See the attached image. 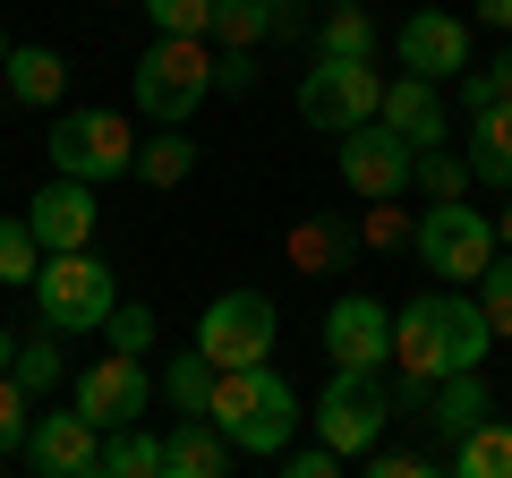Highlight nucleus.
I'll list each match as a JSON object with an SVG mask.
<instances>
[{"label":"nucleus","mask_w":512,"mask_h":478,"mask_svg":"<svg viewBox=\"0 0 512 478\" xmlns=\"http://www.w3.org/2000/svg\"><path fill=\"white\" fill-rule=\"evenodd\" d=\"M103 478H163V436H146V427L128 419L103 436V461H94Z\"/></svg>","instance_id":"5701e85b"},{"label":"nucleus","mask_w":512,"mask_h":478,"mask_svg":"<svg viewBox=\"0 0 512 478\" xmlns=\"http://www.w3.org/2000/svg\"><path fill=\"white\" fill-rule=\"evenodd\" d=\"M316 52H333V60H376V18H367L359 0L325 9V26H316Z\"/></svg>","instance_id":"b1692460"},{"label":"nucleus","mask_w":512,"mask_h":478,"mask_svg":"<svg viewBox=\"0 0 512 478\" xmlns=\"http://www.w3.org/2000/svg\"><path fill=\"white\" fill-rule=\"evenodd\" d=\"M478 18H487V26H504V35H512V0H478Z\"/></svg>","instance_id":"ea45409f"},{"label":"nucleus","mask_w":512,"mask_h":478,"mask_svg":"<svg viewBox=\"0 0 512 478\" xmlns=\"http://www.w3.org/2000/svg\"><path fill=\"white\" fill-rule=\"evenodd\" d=\"M376 103H384L376 60H333V52H316V69L299 77V120H308V129H325V137L376 120Z\"/></svg>","instance_id":"423d86ee"},{"label":"nucleus","mask_w":512,"mask_h":478,"mask_svg":"<svg viewBox=\"0 0 512 478\" xmlns=\"http://www.w3.org/2000/svg\"><path fill=\"white\" fill-rule=\"evenodd\" d=\"M410 163H419V146H410L393 120H359V129H342V146H333V171H342L350 197H402L410 188Z\"/></svg>","instance_id":"6e6552de"},{"label":"nucleus","mask_w":512,"mask_h":478,"mask_svg":"<svg viewBox=\"0 0 512 478\" xmlns=\"http://www.w3.org/2000/svg\"><path fill=\"white\" fill-rule=\"evenodd\" d=\"M26 419H35V393L0 368V444H26Z\"/></svg>","instance_id":"72a5a7b5"},{"label":"nucleus","mask_w":512,"mask_h":478,"mask_svg":"<svg viewBox=\"0 0 512 478\" xmlns=\"http://www.w3.org/2000/svg\"><path fill=\"white\" fill-rule=\"evenodd\" d=\"M0 77H9V103H26V111H52L60 103V86H69V60L52 52V43H9V60H0Z\"/></svg>","instance_id":"a211bd4d"},{"label":"nucleus","mask_w":512,"mask_h":478,"mask_svg":"<svg viewBox=\"0 0 512 478\" xmlns=\"http://www.w3.org/2000/svg\"><path fill=\"white\" fill-rule=\"evenodd\" d=\"M282 470H291V478H333V470H342V453H333V444L325 436H316V444H282Z\"/></svg>","instance_id":"f704fd0d"},{"label":"nucleus","mask_w":512,"mask_h":478,"mask_svg":"<svg viewBox=\"0 0 512 478\" xmlns=\"http://www.w3.org/2000/svg\"><path fill=\"white\" fill-rule=\"evenodd\" d=\"M26 222H35L43 257H52V248H94V180L52 171V180L35 188V205H26Z\"/></svg>","instance_id":"4468645a"},{"label":"nucleus","mask_w":512,"mask_h":478,"mask_svg":"<svg viewBox=\"0 0 512 478\" xmlns=\"http://www.w3.org/2000/svg\"><path fill=\"white\" fill-rule=\"evenodd\" d=\"M495 77H504V94H512V52H504V60H495Z\"/></svg>","instance_id":"79ce46f5"},{"label":"nucleus","mask_w":512,"mask_h":478,"mask_svg":"<svg viewBox=\"0 0 512 478\" xmlns=\"http://www.w3.org/2000/svg\"><path fill=\"white\" fill-rule=\"evenodd\" d=\"M0 461H9V444H0Z\"/></svg>","instance_id":"49530a36"},{"label":"nucleus","mask_w":512,"mask_h":478,"mask_svg":"<svg viewBox=\"0 0 512 478\" xmlns=\"http://www.w3.org/2000/svg\"><path fill=\"white\" fill-rule=\"evenodd\" d=\"M393 368L402 376H453V333H444V291H419L393 308Z\"/></svg>","instance_id":"ddd939ff"},{"label":"nucleus","mask_w":512,"mask_h":478,"mask_svg":"<svg viewBox=\"0 0 512 478\" xmlns=\"http://www.w3.org/2000/svg\"><path fill=\"white\" fill-rule=\"evenodd\" d=\"M376 120H393V129H402L410 146H444V137H453V120H444V94H436V77H419V69H402L393 86H384Z\"/></svg>","instance_id":"dca6fc26"},{"label":"nucleus","mask_w":512,"mask_h":478,"mask_svg":"<svg viewBox=\"0 0 512 478\" xmlns=\"http://www.w3.org/2000/svg\"><path fill=\"white\" fill-rule=\"evenodd\" d=\"M316 9H342V0H316Z\"/></svg>","instance_id":"c03bdc74"},{"label":"nucleus","mask_w":512,"mask_h":478,"mask_svg":"<svg viewBox=\"0 0 512 478\" xmlns=\"http://www.w3.org/2000/svg\"><path fill=\"white\" fill-rule=\"evenodd\" d=\"M470 291H478V308H487V325H495V333H512V248H495L487 274H478Z\"/></svg>","instance_id":"c756f323"},{"label":"nucleus","mask_w":512,"mask_h":478,"mask_svg":"<svg viewBox=\"0 0 512 478\" xmlns=\"http://www.w3.org/2000/svg\"><path fill=\"white\" fill-rule=\"evenodd\" d=\"M43 274V239H35V222L26 214H0V282H35Z\"/></svg>","instance_id":"a878e982"},{"label":"nucleus","mask_w":512,"mask_h":478,"mask_svg":"<svg viewBox=\"0 0 512 478\" xmlns=\"http://www.w3.org/2000/svg\"><path fill=\"white\" fill-rule=\"evenodd\" d=\"M137 180L146 188H180L188 171H197V146H188V129H154V137H137Z\"/></svg>","instance_id":"4be33fe9"},{"label":"nucleus","mask_w":512,"mask_h":478,"mask_svg":"<svg viewBox=\"0 0 512 478\" xmlns=\"http://www.w3.org/2000/svg\"><path fill=\"white\" fill-rule=\"evenodd\" d=\"M470 180L512 188V94H504V103H487V111L470 120Z\"/></svg>","instance_id":"aec40b11"},{"label":"nucleus","mask_w":512,"mask_h":478,"mask_svg":"<svg viewBox=\"0 0 512 478\" xmlns=\"http://www.w3.org/2000/svg\"><path fill=\"white\" fill-rule=\"evenodd\" d=\"M384 427H393V385H384V368H333L325 393H316V436L342 461H359V453H376Z\"/></svg>","instance_id":"39448f33"},{"label":"nucleus","mask_w":512,"mask_h":478,"mask_svg":"<svg viewBox=\"0 0 512 478\" xmlns=\"http://www.w3.org/2000/svg\"><path fill=\"white\" fill-rule=\"evenodd\" d=\"M274 333H282V308L265 291H222V299H205V316H197V350L214 368H256V359L274 350Z\"/></svg>","instance_id":"0eeeda50"},{"label":"nucleus","mask_w":512,"mask_h":478,"mask_svg":"<svg viewBox=\"0 0 512 478\" xmlns=\"http://www.w3.org/2000/svg\"><path fill=\"white\" fill-rule=\"evenodd\" d=\"M154 35H214V0H137Z\"/></svg>","instance_id":"7c9ffc66"},{"label":"nucleus","mask_w":512,"mask_h":478,"mask_svg":"<svg viewBox=\"0 0 512 478\" xmlns=\"http://www.w3.org/2000/svg\"><path fill=\"white\" fill-rule=\"evenodd\" d=\"M393 52H402V69H419V77H461L470 69V26H461L453 9H419V18H402Z\"/></svg>","instance_id":"2eb2a0df"},{"label":"nucleus","mask_w":512,"mask_h":478,"mask_svg":"<svg viewBox=\"0 0 512 478\" xmlns=\"http://www.w3.org/2000/svg\"><path fill=\"white\" fill-rule=\"evenodd\" d=\"M0 60H9V35H0Z\"/></svg>","instance_id":"a18cd8bd"},{"label":"nucleus","mask_w":512,"mask_h":478,"mask_svg":"<svg viewBox=\"0 0 512 478\" xmlns=\"http://www.w3.org/2000/svg\"><path fill=\"white\" fill-rule=\"evenodd\" d=\"M487 103H504V77H495V69H461V111L478 120Z\"/></svg>","instance_id":"4c0bfd02"},{"label":"nucleus","mask_w":512,"mask_h":478,"mask_svg":"<svg viewBox=\"0 0 512 478\" xmlns=\"http://www.w3.org/2000/svg\"><path fill=\"white\" fill-rule=\"evenodd\" d=\"M103 333H111V350H146V342H154V308H137V299H120V308L103 316Z\"/></svg>","instance_id":"473e14b6"},{"label":"nucleus","mask_w":512,"mask_h":478,"mask_svg":"<svg viewBox=\"0 0 512 478\" xmlns=\"http://www.w3.org/2000/svg\"><path fill=\"white\" fill-rule=\"evenodd\" d=\"M146 368H137V350H103V359H94L86 376H77V410H86L94 427H128V419H146Z\"/></svg>","instance_id":"9b49d317"},{"label":"nucleus","mask_w":512,"mask_h":478,"mask_svg":"<svg viewBox=\"0 0 512 478\" xmlns=\"http://www.w3.org/2000/svg\"><path fill=\"white\" fill-rule=\"evenodd\" d=\"M52 342H60V333L43 325L35 342H18V350H9V376H18L26 393H52V385H60V350H52Z\"/></svg>","instance_id":"cd10ccee"},{"label":"nucleus","mask_w":512,"mask_h":478,"mask_svg":"<svg viewBox=\"0 0 512 478\" xmlns=\"http://www.w3.org/2000/svg\"><path fill=\"white\" fill-rule=\"evenodd\" d=\"M26 470H43V478H94V461H103V427L86 419V410H52V419H26Z\"/></svg>","instance_id":"9d476101"},{"label":"nucleus","mask_w":512,"mask_h":478,"mask_svg":"<svg viewBox=\"0 0 512 478\" xmlns=\"http://www.w3.org/2000/svg\"><path fill=\"white\" fill-rule=\"evenodd\" d=\"M325 350H333V368H393V316L367 291H342L325 308Z\"/></svg>","instance_id":"f8f14e48"},{"label":"nucleus","mask_w":512,"mask_h":478,"mask_svg":"<svg viewBox=\"0 0 512 478\" xmlns=\"http://www.w3.org/2000/svg\"><path fill=\"white\" fill-rule=\"evenodd\" d=\"M231 461L239 453H231V436H222L214 419H180L163 436V478H222Z\"/></svg>","instance_id":"f3484780"},{"label":"nucleus","mask_w":512,"mask_h":478,"mask_svg":"<svg viewBox=\"0 0 512 478\" xmlns=\"http://www.w3.org/2000/svg\"><path fill=\"white\" fill-rule=\"evenodd\" d=\"M256 86V43H222L214 60V94H248Z\"/></svg>","instance_id":"c9c22d12"},{"label":"nucleus","mask_w":512,"mask_h":478,"mask_svg":"<svg viewBox=\"0 0 512 478\" xmlns=\"http://www.w3.org/2000/svg\"><path fill=\"white\" fill-rule=\"evenodd\" d=\"M163 393L180 402V419H205V393H214V359H205V350H180V359L163 368Z\"/></svg>","instance_id":"bb28decb"},{"label":"nucleus","mask_w":512,"mask_h":478,"mask_svg":"<svg viewBox=\"0 0 512 478\" xmlns=\"http://www.w3.org/2000/svg\"><path fill=\"white\" fill-rule=\"evenodd\" d=\"M444 470H461V478H512V427L504 419H478L461 444H444Z\"/></svg>","instance_id":"412c9836"},{"label":"nucleus","mask_w":512,"mask_h":478,"mask_svg":"<svg viewBox=\"0 0 512 478\" xmlns=\"http://www.w3.org/2000/svg\"><path fill=\"white\" fill-rule=\"evenodd\" d=\"M376 478H427V470H444V461H427V453H359Z\"/></svg>","instance_id":"58836bf2"},{"label":"nucleus","mask_w":512,"mask_h":478,"mask_svg":"<svg viewBox=\"0 0 512 478\" xmlns=\"http://www.w3.org/2000/svg\"><path fill=\"white\" fill-rule=\"evenodd\" d=\"M495 239H504V248H512V188H504V214H495Z\"/></svg>","instance_id":"a19ab883"},{"label":"nucleus","mask_w":512,"mask_h":478,"mask_svg":"<svg viewBox=\"0 0 512 478\" xmlns=\"http://www.w3.org/2000/svg\"><path fill=\"white\" fill-rule=\"evenodd\" d=\"M410 248H419V265L436 282H478L504 239H495V214H478L470 197H436L419 214V231H410Z\"/></svg>","instance_id":"20e7f679"},{"label":"nucleus","mask_w":512,"mask_h":478,"mask_svg":"<svg viewBox=\"0 0 512 478\" xmlns=\"http://www.w3.org/2000/svg\"><path fill=\"white\" fill-rule=\"evenodd\" d=\"M103 9H120V0H103Z\"/></svg>","instance_id":"de8ad7c7"},{"label":"nucleus","mask_w":512,"mask_h":478,"mask_svg":"<svg viewBox=\"0 0 512 478\" xmlns=\"http://www.w3.org/2000/svg\"><path fill=\"white\" fill-rule=\"evenodd\" d=\"M137 163V137H128L120 111H60L52 120V171L69 180H120Z\"/></svg>","instance_id":"1a4fd4ad"},{"label":"nucleus","mask_w":512,"mask_h":478,"mask_svg":"<svg viewBox=\"0 0 512 478\" xmlns=\"http://www.w3.org/2000/svg\"><path fill=\"white\" fill-rule=\"evenodd\" d=\"M291 257H299V265H342V257H350V231H333V222H308V231L291 239Z\"/></svg>","instance_id":"2f4dec72"},{"label":"nucleus","mask_w":512,"mask_h":478,"mask_svg":"<svg viewBox=\"0 0 512 478\" xmlns=\"http://www.w3.org/2000/svg\"><path fill=\"white\" fill-rule=\"evenodd\" d=\"M214 35H222V43L274 35V0H214Z\"/></svg>","instance_id":"c85d7f7f"},{"label":"nucleus","mask_w":512,"mask_h":478,"mask_svg":"<svg viewBox=\"0 0 512 478\" xmlns=\"http://www.w3.org/2000/svg\"><path fill=\"white\" fill-rule=\"evenodd\" d=\"M410 188H427V205H436V197H470V154H461V146H419Z\"/></svg>","instance_id":"393cba45"},{"label":"nucleus","mask_w":512,"mask_h":478,"mask_svg":"<svg viewBox=\"0 0 512 478\" xmlns=\"http://www.w3.org/2000/svg\"><path fill=\"white\" fill-rule=\"evenodd\" d=\"M137 111H146L154 129H188L197 103L214 94V60H205V35H154L146 60H137Z\"/></svg>","instance_id":"f03ea898"},{"label":"nucleus","mask_w":512,"mask_h":478,"mask_svg":"<svg viewBox=\"0 0 512 478\" xmlns=\"http://www.w3.org/2000/svg\"><path fill=\"white\" fill-rule=\"evenodd\" d=\"M26 291H35V308H43L52 333H103V316L120 308V274H111L94 248H52Z\"/></svg>","instance_id":"7ed1b4c3"},{"label":"nucleus","mask_w":512,"mask_h":478,"mask_svg":"<svg viewBox=\"0 0 512 478\" xmlns=\"http://www.w3.org/2000/svg\"><path fill=\"white\" fill-rule=\"evenodd\" d=\"M427 419H436V436H444V444H461L478 419H487V376H478V368L436 376V393H427Z\"/></svg>","instance_id":"6ab92c4d"},{"label":"nucleus","mask_w":512,"mask_h":478,"mask_svg":"<svg viewBox=\"0 0 512 478\" xmlns=\"http://www.w3.org/2000/svg\"><path fill=\"white\" fill-rule=\"evenodd\" d=\"M205 419L231 436V453L248 461H274L299 427V393L274 359H256V368H214V393H205Z\"/></svg>","instance_id":"f257e3e1"},{"label":"nucleus","mask_w":512,"mask_h":478,"mask_svg":"<svg viewBox=\"0 0 512 478\" xmlns=\"http://www.w3.org/2000/svg\"><path fill=\"white\" fill-rule=\"evenodd\" d=\"M393 205H402V197H376V214H367V248H402V239L419 231V222L393 214Z\"/></svg>","instance_id":"e433bc0d"},{"label":"nucleus","mask_w":512,"mask_h":478,"mask_svg":"<svg viewBox=\"0 0 512 478\" xmlns=\"http://www.w3.org/2000/svg\"><path fill=\"white\" fill-rule=\"evenodd\" d=\"M9 350H18V342H9V325H0V368H9Z\"/></svg>","instance_id":"37998d69"}]
</instances>
